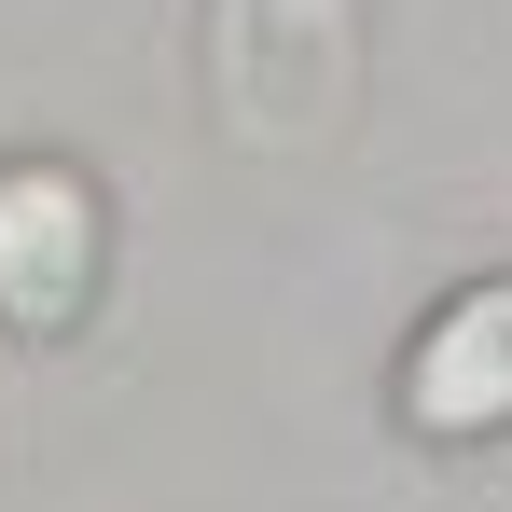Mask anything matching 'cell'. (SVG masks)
I'll use <instances>...</instances> for the list:
<instances>
[{
    "label": "cell",
    "instance_id": "6da1fadb",
    "mask_svg": "<svg viewBox=\"0 0 512 512\" xmlns=\"http://www.w3.org/2000/svg\"><path fill=\"white\" fill-rule=\"evenodd\" d=\"M208 125L291 167V153H333L346 97H360V0H208Z\"/></svg>",
    "mask_w": 512,
    "mask_h": 512
},
{
    "label": "cell",
    "instance_id": "3957f363",
    "mask_svg": "<svg viewBox=\"0 0 512 512\" xmlns=\"http://www.w3.org/2000/svg\"><path fill=\"white\" fill-rule=\"evenodd\" d=\"M388 402L416 443H512V277H471L429 305Z\"/></svg>",
    "mask_w": 512,
    "mask_h": 512
},
{
    "label": "cell",
    "instance_id": "7a4b0ae2",
    "mask_svg": "<svg viewBox=\"0 0 512 512\" xmlns=\"http://www.w3.org/2000/svg\"><path fill=\"white\" fill-rule=\"evenodd\" d=\"M111 291V194L70 153H0V333L70 346Z\"/></svg>",
    "mask_w": 512,
    "mask_h": 512
}]
</instances>
